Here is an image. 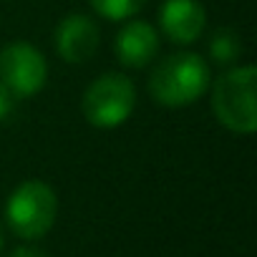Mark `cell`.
I'll return each instance as SVG.
<instances>
[{"instance_id":"obj_1","label":"cell","mask_w":257,"mask_h":257,"mask_svg":"<svg viewBox=\"0 0 257 257\" xmlns=\"http://www.w3.org/2000/svg\"><path fill=\"white\" fill-rule=\"evenodd\" d=\"M212 73L202 56L197 53H174L157 63L149 76V93L157 103L179 108L189 106L204 96L209 88Z\"/></svg>"},{"instance_id":"obj_2","label":"cell","mask_w":257,"mask_h":257,"mask_svg":"<svg viewBox=\"0 0 257 257\" xmlns=\"http://www.w3.org/2000/svg\"><path fill=\"white\" fill-rule=\"evenodd\" d=\"M257 71L254 66H234L212 86V111L222 126L234 134H252L257 128Z\"/></svg>"},{"instance_id":"obj_3","label":"cell","mask_w":257,"mask_h":257,"mask_svg":"<svg viewBox=\"0 0 257 257\" xmlns=\"http://www.w3.org/2000/svg\"><path fill=\"white\" fill-rule=\"evenodd\" d=\"M56 214L58 197L41 179H28L18 184L6 204L8 227L21 239H41L43 234H48V229L56 222Z\"/></svg>"},{"instance_id":"obj_4","label":"cell","mask_w":257,"mask_h":257,"mask_svg":"<svg viewBox=\"0 0 257 257\" xmlns=\"http://www.w3.org/2000/svg\"><path fill=\"white\" fill-rule=\"evenodd\" d=\"M134 106H137V88L132 78H126L123 73H103L86 88L81 101L86 121L98 128L121 126L134 113Z\"/></svg>"},{"instance_id":"obj_5","label":"cell","mask_w":257,"mask_h":257,"mask_svg":"<svg viewBox=\"0 0 257 257\" xmlns=\"http://www.w3.org/2000/svg\"><path fill=\"white\" fill-rule=\"evenodd\" d=\"M48 63L43 53L23 41L8 43L0 51V83H3L13 98H28L46 86Z\"/></svg>"},{"instance_id":"obj_6","label":"cell","mask_w":257,"mask_h":257,"mask_svg":"<svg viewBox=\"0 0 257 257\" xmlns=\"http://www.w3.org/2000/svg\"><path fill=\"white\" fill-rule=\"evenodd\" d=\"M98 26L88 16L71 13L56 26L53 46L66 63H86L98 48Z\"/></svg>"},{"instance_id":"obj_7","label":"cell","mask_w":257,"mask_h":257,"mask_svg":"<svg viewBox=\"0 0 257 257\" xmlns=\"http://www.w3.org/2000/svg\"><path fill=\"white\" fill-rule=\"evenodd\" d=\"M159 23L172 43H194L207 23V13L199 0H164L159 11Z\"/></svg>"},{"instance_id":"obj_8","label":"cell","mask_w":257,"mask_h":257,"mask_svg":"<svg viewBox=\"0 0 257 257\" xmlns=\"http://www.w3.org/2000/svg\"><path fill=\"white\" fill-rule=\"evenodd\" d=\"M113 51H116L121 66H126V68L149 66L159 51L157 28L147 21H128L118 31V36L113 41Z\"/></svg>"},{"instance_id":"obj_9","label":"cell","mask_w":257,"mask_h":257,"mask_svg":"<svg viewBox=\"0 0 257 257\" xmlns=\"http://www.w3.org/2000/svg\"><path fill=\"white\" fill-rule=\"evenodd\" d=\"M209 56L217 66H232L237 63V58L242 56V41L239 33L232 28H219L212 33L209 41Z\"/></svg>"},{"instance_id":"obj_10","label":"cell","mask_w":257,"mask_h":257,"mask_svg":"<svg viewBox=\"0 0 257 257\" xmlns=\"http://www.w3.org/2000/svg\"><path fill=\"white\" fill-rule=\"evenodd\" d=\"M88 3L106 21H128L147 6V0H88Z\"/></svg>"},{"instance_id":"obj_11","label":"cell","mask_w":257,"mask_h":257,"mask_svg":"<svg viewBox=\"0 0 257 257\" xmlns=\"http://www.w3.org/2000/svg\"><path fill=\"white\" fill-rule=\"evenodd\" d=\"M11 108H13V93L0 83V121L11 113Z\"/></svg>"},{"instance_id":"obj_12","label":"cell","mask_w":257,"mask_h":257,"mask_svg":"<svg viewBox=\"0 0 257 257\" xmlns=\"http://www.w3.org/2000/svg\"><path fill=\"white\" fill-rule=\"evenodd\" d=\"M8 257H48L43 249H38V247H28V244H23V247H16Z\"/></svg>"},{"instance_id":"obj_13","label":"cell","mask_w":257,"mask_h":257,"mask_svg":"<svg viewBox=\"0 0 257 257\" xmlns=\"http://www.w3.org/2000/svg\"><path fill=\"white\" fill-rule=\"evenodd\" d=\"M0 249H3V229H0Z\"/></svg>"}]
</instances>
